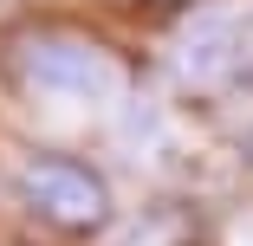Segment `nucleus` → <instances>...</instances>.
Segmentation results:
<instances>
[{
	"mask_svg": "<svg viewBox=\"0 0 253 246\" xmlns=\"http://www.w3.org/2000/svg\"><path fill=\"white\" fill-rule=\"evenodd\" d=\"M7 78L52 104H111L130 91V59L84 26H20L7 39Z\"/></svg>",
	"mask_w": 253,
	"mask_h": 246,
	"instance_id": "nucleus-1",
	"label": "nucleus"
},
{
	"mask_svg": "<svg viewBox=\"0 0 253 246\" xmlns=\"http://www.w3.org/2000/svg\"><path fill=\"white\" fill-rule=\"evenodd\" d=\"M13 194L39 227H52L65 240H91L111 227V181L78 149H26L13 169Z\"/></svg>",
	"mask_w": 253,
	"mask_h": 246,
	"instance_id": "nucleus-2",
	"label": "nucleus"
},
{
	"mask_svg": "<svg viewBox=\"0 0 253 246\" xmlns=\"http://www.w3.org/2000/svg\"><path fill=\"white\" fill-rule=\"evenodd\" d=\"M163 78L182 97H227V91H240L253 78V13H240V7L195 13L169 39Z\"/></svg>",
	"mask_w": 253,
	"mask_h": 246,
	"instance_id": "nucleus-3",
	"label": "nucleus"
},
{
	"mask_svg": "<svg viewBox=\"0 0 253 246\" xmlns=\"http://www.w3.org/2000/svg\"><path fill=\"white\" fill-rule=\"evenodd\" d=\"M111 246H208V220H201L188 201H175V194H163V201L136 208Z\"/></svg>",
	"mask_w": 253,
	"mask_h": 246,
	"instance_id": "nucleus-4",
	"label": "nucleus"
},
{
	"mask_svg": "<svg viewBox=\"0 0 253 246\" xmlns=\"http://www.w3.org/2000/svg\"><path fill=\"white\" fill-rule=\"evenodd\" d=\"M136 7H156V13H182V7H195V0H136Z\"/></svg>",
	"mask_w": 253,
	"mask_h": 246,
	"instance_id": "nucleus-5",
	"label": "nucleus"
},
{
	"mask_svg": "<svg viewBox=\"0 0 253 246\" xmlns=\"http://www.w3.org/2000/svg\"><path fill=\"white\" fill-rule=\"evenodd\" d=\"M240 162H247V169H253V123H247V130H240Z\"/></svg>",
	"mask_w": 253,
	"mask_h": 246,
	"instance_id": "nucleus-6",
	"label": "nucleus"
}]
</instances>
